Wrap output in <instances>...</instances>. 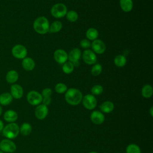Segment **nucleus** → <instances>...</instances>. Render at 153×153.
Segmentation results:
<instances>
[{
    "label": "nucleus",
    "mask_w": 153,
    "mask_h": 153,
    "mask_svg": "<svg viewBox=\"0 0 153 153\" xmlns=\"http://www.w3.org/2000/svg\"><path fill=\"white\" fill-rule=\"evenodd\" d=\"M83 96L81 91L75 88H71L65 92V99L66 102L73 106L79 105L82 99Z\"/></svg>",
    "instance_id": "nucleus-1"
},
{
    "label": "nucleus",
    "mask_w": 153,
    "mask_h": 153,
    "mask_svg": "<svg viewBox=\"0 0 153 153\" xmlns=\"http://www.w3.org/2000/svg\"><path fill=\"white\" fill-rule=\"evenodd\" d=\"M33 27L36 33L41 35L45 34L49 31V22L45 17H38L35 20Z\"/></svg>",
    "instance_id": "nucleus-2"
},
{
    "label": "nucleus",
    "mask_w": 153,
    "mask_h": 153,
    "mask_svg": "<svg viewBox=\"0 0 153 153\" xmlns=\"http://www.w3.org/2000/svg\"><path fill=\"white\" fill-rule=\"evenodd\" d=\"M3 136L8 139L16 138L19 134V126L15 123H11L4 127L2 131Z\"/></svg>",
    "instance_id": "nucleus-3"
},
{
    "label": "nucleus",
    "mask_w": 153,
    "mask_h": 153,
    "mask_svg": "<svg viewBox=\"0 0 153 153\" xmlns=\"http://www.w3.org/2000/svg\"><path fill=\"white\" fill-rule=\"evenodd\" d=\"M67 12V7L62 3L56 4L51 8V14L54 17L57 19L65 17Z\"/></svg>",
    "instance_id": "nucleus-4"
},
{
    "label": "nucleus",
    "mask_w": 153,
    "mask_h": 153,
    "mask_svg": "<svg viewBox=\"0 0 153 153\" xmlns=\"http://www.w3.org/2000/svg\"><path fill=\"white\" fill-rule=\"evenodd\" d=\"M16 148V145L11 139H4L0 142V150L3 152L13 153Z\"/></svg>",
    "instance_id": "nucleus-5"
},
{
    "label": "nucleus",
    "mask_w": 153,
    "mask_h": 153,
    "mask_svg": "<svg viewBox=\"0 0 153 153\" xmlns=\"http://www.w3.org/2000/svg\"><path fill=\"white\" fill-rule=\"evenodd\" d=\"M42 98L41 94L35 90L30 91L26 96L28 103L33 106L39 105L42 101Z\"/></svg>",
    "instance_id": "nucleus-6"
},
{
    "label": "nucleus",
    "mask_w": 153,
    "mask_h": 153,
    "mask_svg": "<svg viewBox=\"0 0 153 153\" xmlns=\"http://www.w3.org/2000/svg\"><path fill=\"white\" fill-rule=\"evenodd\" d=\"M11 53L15 58L18 59H23L26 57L27 50L24 45L22 44H17L12 48Z\"/></svg>",
    "instance_id": "nucleus-7"
},
{
    "label": "nucleus",
    "mask_w": 153,
    "mask_h": 153,
    "mask_svg": "<svg viewBox=\"0 0 153 153\" xmlns=\"http://www.w3.org/2000/svg\"><path fill=\"white\" fill-rule=\"evenodd\" d=\"M82 105L87 109L93 110L97 105V99L96 97L91 94L85 95L82 99Z\"/></svg>",
    "instance_id": "nucleus-8"
},
{
    "label": "nucleus",
    "mask_w": 153,
    "mask_h": 153,
    "mask_svg": "<svg viewBox=\"0 0 153 153\" xmlns=\"http://www.w3.org/2000/svg\"><path fill=\"white\" fill-rule=\"evenodd\" d=\"M83 61L87 65H94L96 63L97 56L92 50L87 49L84 50L82 54Z\"/></svg>",
    "instance_id": "nucleus-9"
},
{
    "label": "nucleus",
    "mask_w": 153,
    "mask_h": 153,
    "mask_svg": "<svg viewBox=\"0 0 153 153\" xmlns=\"http://www.w3.org/2000/svg\"><path fill=\"white\" fill-rule=\"evenodd\" d=\"M92 51L96 54H103L106 50L105 44L100 39H95L91 43Z\"/></svg>",
    "instance_id": "nucleus-10"
},
{
    "label": "nucleus",
    "mask_w": 153,
    "mask_h": 153,
    "mask_svg": "<svg viewBox=\"0 0 153 153\" xmlns=\"http://www.w3.org/2000/svg\"><path fill=\"white\" fill-rule=\"evenodd\" d=\"M48 113V109L47 106L44 104L38 105L35 110V115L38 120H42L45 118Z\"/></svg>",
    "instance_id": "nucleus-11"
},
{
    "label": "nucleus",
    "mask_w": 153,
    "mask_h": 153,
    "mask_svg": "<svg viewBox=\"0 0 153 153\" xmlns=\"http://www.w3.org/2000/svg\"><path fill=\"white\" fill-rule=\"evenodd\" d=\"M54 59L59 64H63L68 60V54L63 49H57L54 53Z\"/></svg>",
    "instance_id": "nucleus-12"
},
{
    "label": "nucleus",
    "mask_w": 153,
    "mask_h": 153,
    "mask_svg": "<svg viewBox=\"0 0 153 153\" xmlns=\"http://www.w3.org/2000/svg\"><path fill=\"white\" fill-rule=\"evenodd\" d=\"M10 94L16 99H19L23 95V89L21 85L17 84H13L10 87Z\"/></svg>",
    "instance_id": "nucleus-13"
},
{
    "label": "nucleus",
    "mask_w": 153,
    "mask_h": 153,
    "mask_svg": "<svg viewBox=\"0 0 153 153\" xmlns=\"http://www.w3.org/2000/svg\"><path fill=\"white\" fill-rule=\"evenodd\" d=\"M90 120L93 124L100 125L104 122L105 115L99 111H94L90 115Z\"/></svg>",
    "instance_id": "nucleus-14"
},
{
    "label": "nucleus",
    "mask_w": 153,
    "mask_h": 153,
    "mask_svg": "<svg viewBox=\"0 0 153 153\" xmlns=\"http://www.w3.org/2000/svg\"><path fill=\"white\" fill-rule=\"evenodd\" d=\"M81 56V51L78 48L72 49L68 54V59L72 63L79 61Z\"/></svg>",
    "instance_id": "nucleus-15"
},
{
    "label": "nucleus",
    "mask_w": 153,
    "mask_h": 153,
    "mask_svg": "<svg viewBox=\"0 0 153 153\" xmlns=\"http://www.w3.org/2000/svg\"><path fill=\"white\" fill-rule=\"evenodd\" d=\"M18 118L17 113L12 109L7 110L4 114V119L8 123H14Z\"/></svg>",
    "instance_id": "nucleus-16"
},
{
    "label": "nucleus",
    "mask_w": 153,
    "mask_h": 153,
    "mask_svg": "<svg viewBox=\"0 0 153 153\" xmlns=\"http://www.w3.org/2000/svg\"><path fill=\"white\" fill-rule=\"evenodd\" d=\"M22 66L25 70L27 71H30L35 68V63L32 58L25 57L22 60Z\"/></svg>",
    "instance_id": "nucleus-17"
},
{
    "label": "nucleus",
    "mask_w": 153,
    "mask_h": 153,
    "mask_svg": "<svg viewBox=\"0 0 153 153\" xmlns=\"http://www.w3.org/2000/svg\"><path fill=\"white\" fill-rule=\"evenodd\" d=\"M19 79V74L15 70L9 71L5 76L6 81L10 84H14Z\"/></svg>",
    "instance_id": "nucleus-18"
},
{
    "label": "nucleus",
    "mask_w": 153,
    "mask_h": 153,
    "mask_svg": "<svg viewBox=\"0 0 153 153\" xmlns=\"http://www.w3.org/2000/svg\"><path fill=\"white\" fill-rule=\"evenodd\" d=\"M13 100L10 93H3L0 94V105L3 106L8 105L10 104Z\"/></svg>",
    "instance_id": "nucleus-19"
},
{
    "label": "nucleus",
    "mask_w": 153,
    "mask_h": 153,
    "mask_svg": "<svg viewBox=\"0 0 153 153\" xmlns=\"http://www.w3.org/2000/svg\"><path fill=\"white\" fill-rule=\"evenodd\" d=\"M120 5L121 10L126 13L132 10L133 3L132 0H120Z\"/></svg>",
    "instance_id": "nucleus-20"
},
{
    "label": "nucleus",
    "mask_w": 153,
    "mask_h": 153,
    "mask_svg": "<svg viewBox=\"0 0 153 153\" xmlns=\"http://www.w3.org/2000/svg\"><path fill=\"white\" fill-rule=\"evenodd\" d=\"M102 112L104 113H110L114 109V104L111 101H105L99 106Z\"/></svg>",
    "instance_id": "nucleus-21"
},
{
    "label": "nucleus",
    "mask_w": 153,
    "mask_h": 153,
    "mask_svg": "<svg viewBox=\"0 0 153 153\" xmlns=\"http://www.w3.org/2000/svg\"><path fill=\"white\" fill-rule=\"evenodd\" d=\"M85 35L89 41H94L99 36V32L96 28L90 27L85 32Z\"/></svg>",
    "instance_id": "nucleus-22"
},
{
    "label": "nucleus",
    "mask_w": 153,
    "mask_h": 153,
    "mask_svg": "<svg viewBox=\"0 0 153 153\" xmlns=\"http://www.w3.org/2000/svg\"><path fill=\"white\" fill-rule=\"evenodd\" d=\"M142 96L145 98H150L153 94V89L151 85L146 84L145 85L141 90Z\"/></svg>",
    "instance_id": "nucleus-23"
},
{
    "label": "nucleus",
    "mask_w": 153,
    "mask_h": 153,
    "mask_svg": "<svg viewBox=\"0 0 153 153\" xmlns=\"http://www.w3.org/2000/svg\"><path fill=\"white\" fill-rule=\"evenodd\" d=\"M20 133L23 136H28L32 131V126L28 123H24L19 127Z\"/></svg>",
    "instance_id": "nucleus-24"
},
{
    "label": "nucleus",
    "mask_w": 153,
    "mask_h": 153,
    "mask_svg": "<svg viewBox=\"0 0 153 153\" xmlns=\"http://www.w3.org/2000/svg\"><path fill=\"white\" fill-rule=\"evenodd\" d=\"M62 28V23L60 21H54L53 22L49 27V31L50 33H57Z\"/></svg>",
    "instance_id": "nucleus-25"
},
{
    "label": "nucleus",
    "mask_w": 153,
    "mask_h": 153,
    "mask_svg": "<svg viewBox=\"0 0 153 153\" xmlns=\"http://www.w3.org/2000/svg\"><path fill=\"white\" fill-rule=\"evenodd\" d=\"M114 64L118 66V67H123L126 65V62H127V59L126 57L121 54L117 55L114 60Z\"/></svg>",
    "instance_id": "nucleus-26"
},
{
    "label": "nucleus",
    "mask_w": 153,
    "mask_h": 153,
    "mask_svg": "<svg viewBox=\"0 0 153 153\" xmlns=\"http://www.w3.org/2000/svg\"><path fill=\"white\" fill-rule=\"evenodd\" d=\"M74 66L73 63L70 61H66L62 66V71L65 74H69L73 72Z\"/></svg>",
    "instance_id": "nucleus-27"
},
{
    "label": "nucleus",
    "mask_w": 153,
    "mask_h": 153,
    "mask_svg": "<svg viewBox=\"0 0 153 153\" xmlns=\"http://www.w3.org/2000/svg\"><path fill=\"white\" fill-rule=\"evenodd\" d=\"M126 153H141L140 147L134 143L128 145L126 149Z\"/></svg>",
    "instance_id": "nucleus-28"
},
{
    "label": "nucleus",
    "mask_w": 153,
    "mask_h": 153,
    "mask_svg": "<svg viewBox=\"0 0 153 153\" xmlns=\"http://www.w3.org/2000/svg\"><path fill=\"white\" fill-rule=\"evenodd\" d=\"M66 19L71 22H75L78 19V13L74 10H70L67 12L66 14Z\"/></svg>",
    "instance_id": "nucleus-29"
},
{
    "label": "nucleus",
    "mask_w": 153,
    "mask_h": 153,
    "mask_svg": "<svg viewBox=\"0 0 153 153\" xmlns=\"http://www.w3.org/2000/svg\"><path fill=\"white\" fill-rule=\"evenodd\" d=\"M102 71V66L99 63H95L92 66L91 69V73L93 76L99 75Z\"/></svg>",
    "instance_id": "nucleus-30"
},
{
    "label": "nucleus",
    "mask_w": 153,
    "mask_h": 153,
    "mask_svg": "<svg viewBox=\"0 0 153 153\" xmlns=\"http://www.w3.org/2000/svg\"><path fill=\"white\" fill-rule=\"evenodd\" d=\"M55 91L59 94H62L64 93L66 91V90H68V87L66 86V84H65L64 83H62V82H59L57 83L54 87Z\"/></svg>",
    "instance_id": "nucleus-31"
},
{
    "label": "nucleus",
    "mask_w": 153,
    "mask_h": 153,
    "mask_svg": "<svg viewBox=\"0 0 153 153\" xmlns=\"http://www.w3.org/2000/svg\"><path fill=\"white\" fill-rule=\"evenodd\" d=\"M103 91V88L102 85L97 84L94 85L91 88V94L94 96H98L101 94Z\"/></svg>",
    "instance_id": "nucleus-32"
},
{
    "label": "nucleus",
    "mask_w": 153,
    "mask_h": 153,
    "mask_svg": "<svg viewBox=\"0 0 153 153\" xmlns=\"http://www.w3.org/2000/svg\"><path fill=\"white\" fill-rule=\"evenodd\" d=\"M79 45L82 48L87 49L91 47V42L87 39H83L80 41Z\"/></svg>",
    "instance_id": "nucleus-33"
},
{
    "label": "nucleus",
    "mask_w": 153,
    "mask_h": 153,
    "mask_svg": "<svg viewBox=\"0 0 153 153\" xmlns=\"http://www.w3.org/2000/svg\"><path fill=\"white\" fill-rule=\"evenodd\" d=\"M52 90L50 88H45L42 90L41 95L42 97H51L52 94Z\"/></svg>",
    "instance_id": "nucleus-34"
},
{
    "label": "nucleus",
    "mask_w": 153,
    "mask_h": 153,
    "mask_svg": "<svg viewBox=\"0 0 153 153\" xmlns=\"http://www.w3.org/2000/svg\"><path fill=\"white\" fill-rule=\"evenodd\" d=\"M42 102L43 103L42 104L46 105V106H48L49 105L51 102V97H43L42 98Z\"/></svg>",
    "instance_id": "nucleus-35"
},
{
    "label": "nucleus",
    "mask_w": 153,
    "mask_h": 153,
    "mask_svg": "<svg viewBox=\"0 0 153 153\" xmlns=\"http://www.w3.org/2000/svg\"><path fill=\"white\" fill-rule=\"evenodd\" d=\"M4 123L2 122V120H0V132L2 131V130H3V128H4Z\"/></svg>",
    "instance_id": "nucleus-36"
},
{
    "label": "nucleus",
    "mask_w": 153,
    "mask_h": 153,
    "mask_svg": "<svg viewBox=\"0 0 153 153\" xmlns=\"http://www.w3.org/2000/svg\"><path fill=\"white\" fill-rule=\"evenodd\" d=\"M72 63H73L74 67H78V66H79V61H76V62H73Z\"/></svg>",
    "instance_id": "nucleus-37"
},
{
    "label": "nucleus",
    "mask_w": 153,
    "mask_h": 153,
    "mask_svg": "<svg viewBox=\"0 0 153 153\" xmlns=\"http://www.w3.org/2000/svg\"><path fill=\"white\" fill-rule=\"evenodd\" d=\"M149 113L151 117H153V106H151L149 109Z\"/></svg>",
    "instance_id": "nucleus-38"
},
{
    "label": "nucleus",
    "mask_w": 153,
    "mask_h": 153,
    "mask_svg": "<svg viewBox=\"0 0 153 153\" xmlns=\"http://www.w3.org/2000/svg\"><path fill=\"white\" fill-rule=\"evenodd\" d=\"M2 106L0 105V116L2 115Z\"/></svg>",
    "instance_id": "nucleus-39"
},
{
    "label": "nucleus",
    "mask_w": 153,
    "mask_h": 153,
    "mask_svg": "<svg viewBox=\"0 0 153 153\" xmlns=\"http://www.w3.org/2000/svg\"><path fill=\"white\" fill-rule=\"evenodd\" d=\"M88 153H98V152H95V151H91V152H88Z\"/></svg>",
    "instance_id": "nucleus-40"
},
{
    "label": "nucleus",
    "mask_w": 153,
    "mask_h": 153,
    "mask_svg": "<svg viewBox=\"0 0 153 153\" xmlns=\"http://www.w3.org/2000/svg\"><path fill=\"white\" fill-rule=\"evenodd\" d=\"M0 153H4V152H3L2 151H1V150H0Z\"/></svg>",
    "instance_id": "nucleus-41"
}]
</instances>
